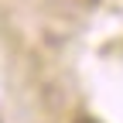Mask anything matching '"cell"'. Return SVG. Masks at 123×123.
Instances as JSON below:
<instances>
[{"instance_id": "obj_1", "label": "cell", "mask_w": 123, "mask_h": 123, "mask_svg": "<svg viewBox=\"0 0 123 123\" xmlns=\"http://www.w3.org/2000/svg\"><path fill=\"white\" fill-rule=\"evenodd\" d=\"M68 4H79V7H92V4H99V0H68Z\"/></svg>"}, {"instance_id": "obj_2", "label": "cell", "mask_w": 123, "mask_h": 123, "mask_svg": "<svg viewBox=\"0 0 123 123\" xmlns=\"http://www.w3.org/2000/svg\"><path fill=\"white\" fill-rule=\"evenodd\" d=\"M75 123H99V120H92V116H75Z\"/></svg>"}]
</instances>
